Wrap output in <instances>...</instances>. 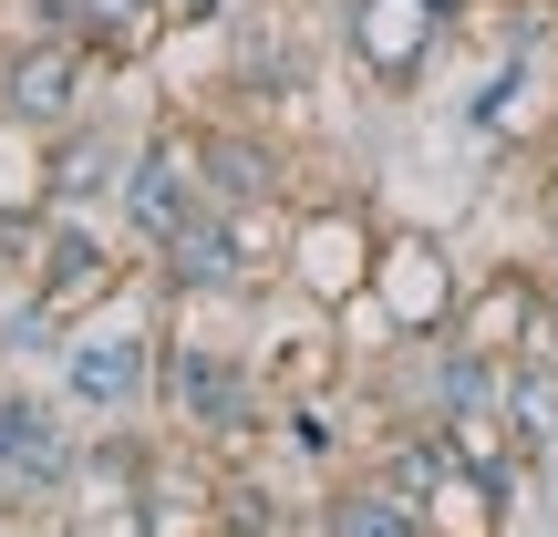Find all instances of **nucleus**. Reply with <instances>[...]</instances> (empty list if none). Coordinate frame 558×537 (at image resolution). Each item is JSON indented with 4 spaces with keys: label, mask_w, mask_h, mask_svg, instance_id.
I'll list each match as a JSON object with an SVG mask.
<instances>
[{
    "label": "nucleus",
    "mask_w": 558,
    "mask_h": 537,
    "mask_svg": "<svg viewBox=\"0 0 558 537\" xmlns=\"http://www.w3.org/2000/svg\"><path fill=\"white\" fill-rule=\"evenodd\" d=\"M156 403H166V424H177V435L239 444V435H259V414L279 403V382H259V362H248L239 341L166 331V352H156Z\"/></svg>",
    "instance_id": "obj_1"
},
{
    "label": "nucleus",
    "mask_w": 558,
    "mask_h": 537,
    "mask_svg": "<svg viewBox=\"0 0 558 537\" xmlns=\"http://www.w3.org/2000/svg\"><path fill=\"white\" fill-rule=\"evenodd\" d=\"M352 310L373 320L383 341H445V331H456V310H465V269H456V248H445L435 228H383L373 279H362Z\"/></svg>",
    "instance_id": "obj_2"
},
{
    "label": "nucleus",
    "mask_w": 558,
    "mask_h": 537,
    "mask_svg": "<svg viewBox=\"0 0 558 537\" xmlns=\"http://www.w3.org/2000/svg\"><path fill=\"white\" fill-rule=\"evenodd\" d=\"M383 228L362 218V197H290V269L279 290H300L311 310H352L362 279H373Z\"/></svg>",
    "instance_id": "obj_3"
},
{
    "label": "nucleus",
    "mask_w": 558,
    "mask_h": 537,
    "mask_svg": "<svg viewBox=\"0 0 558 537\" xmlns=\"http://www.w3.org/2000/svg\"><path fill=\"white\" fill-rule=\"evenodd\" d=\"M156 352L166 331H145V320H73V341H62V403H73L83 424H124L135 403H156Z\"/></svg>",
    "instance_id": "obj_4"
},
{
    "label": "nucleus",
    "mask_w": 558,
    "mask_h": 537,
    "mask_svg": "<svg viewBox=\"0 0 558 537\" xmlns=\"http://www.w3.org/2000/svg\"><path fill=\"white\" fill-rule=\"evenodd\" d=\"M445 11L435 0H341V62H352L373 94H424V73H435V52H445Z\"/></svg>",
    "instance_id": "obj_5"
},
{
    "label": "nucleus",
    "mask_w": 558,
    "mask_h": 537,
    "mask_svg": "<svg viewBox=\"0 0 558 537\" xmlns=\"http://www.w3.org/2000/svg\"><path fill=\"white\" fill-rule=\"evenodd\" d=\"M145 279H156V300H177V310H239V300H259L228 207H197L186 228H166V239L145 248Z\"/></svg>",
    "instance_id": "obj_6"
},
{
    "label": "nucleus",
    "mask_w": 558,
    "mask_h": 537,
    "mask_svg": "<svg viewBox=\"0 0 558 537\" xmlns=\"http://www.w3.org/2000/svg\"><path fill=\"white\" fill-rule=\"evenodd\" d=\"M21 290H41L62 320H94V300L124 290V228H104V207H52Z\"/></svg>",
    "instance_id": "obj_7"
},
{
    "label": "nucleus",
    "mask_w": 558,
    "mask_h": 537,
    "mask_svg": "<svg viewBox=\"0 0 558 537\" xmlns=\"http://www.w3.org/2000/svg\"><path fill=\"white\" fill-rule=\"evenodd\" d=\"M104 62L83 52L73 32H11L0 41V114L32 124V135H62V124L83 114V94H94Z\"/></svg>",
    "instance_id": "obj_8"
},
{
    "label": "nucleus",
    "mask_w": 558,
    "mask_h": 537,
    "mask_svg": "<svg viewBox=\"0 0 558 537\" xmlns=\"http://www.w3.org/2000/svg\"><path fill=\"white\" fill-rule=\"evenodd\" d=\"M197 207H207V176H197V145H186V124L135 135V166H124V186H114V228H124V248H156L166 228H186Z\"/></svg>",
    "instance_id": "obj_9"
},
{
    "label": "nucleus",
    "mask_w": 558,
    "mask_h": 537,
    "mask_svg": "<svg viewBox=\"0 0 558 537\" xmlns=\"http://www.w3.org/2000/svg\"><path fill=\"white\" fill-rule=\"evenodd\" d=\"M186 145H197V176H207V207H259V197H290V156H279V135L259 114H207L186 124Z\"/></svg>",
    "instance_id": "obj_10"
},
{
    "label": "nucleus",
    "mask_w": 558,
    "mask_h": 537,
    "mask_svg": "<svg viewBox=\"0 0 558 537\" xmlns=\"http://www.w3.org/2000/svg\"><path fill=\"white\" fill-rule=\"evenodd\" d=\"M73 455L83 444L62 435V414L41 393H21V382H0V497H62L73 486Z\"/></svg>",
    "instance_id": "obj_11"
},
{
    "label": "nucleus",
    "mask_w": 558,
    "mask_h": 537,
    "mask_svg": "<svg viewBox=\"0 0 558 537\" xmlns=\"http://www.w3.org/2000/svg\"><path fill=\"white\" fill-rule=\"evenodd\" d=\"M124 166H135V145L104 114H73L62 135H41V186H52V207H114Z\"/></svg>",
    "instance_id": "obj_12"
},
{
    "label": "nucleus",
    "mask_w": 558,
    "mask_h": 537,
    "mask_svg": "<svg viewBox=\"0 0 558 537\" xmlns=\"http://www.w3.org/2000/svg\"><path fill=\"white\" fill-rule=\"evenodd\" d=\"M228 94H239L248 114L300 103L311 94V41H300L290 21H239V32H228Z\"/></svg>",
    "instance_id": "obj_13"
},
{
    "label": "nucleus",
    "mask_w": 558,
    "mask_h": 537,
    "mask_svg": "<svg viewBox=\"0 0 558 537\" xmlns=\"http://www.w3.org/2000/svg\"><path fill=\"white\" fill-rule=\"evenodd\" d=\"M456 331L476 341V352H527V341L548 331V269H486V279H465V310H456Z\"/></svg>",
    "instance_id": "obj_14"
},
{
    "label": "nucleus",
    "mask_w": 558,
    "mask_h": 537,
    "mask_svg": "<svg viewBox=\"0 0 558 537\" xmlns=\"http://www.w3.org/2000/svg\"><path fill=\"white\" fill-rule=\"evenodd\" d=\"M62 32H73L104 73H145V62L166 52V32H177V11H166V0H73Z\"/></svg>",
    "instance_id": "obj_15"
},
{
    "label": "nucleus",
    "mask_w": 558,
    "mask_h": 537,
    "mask_svg": "<svg viewBox=\"0 0 558 537\" xmlns=\"http://www.w3.org/2000/svg\"><path fill=\"white\" fill-rule=\"evenodd\" d=\"M362 476H383L393 497L435 507V497H445V476H456V435H445L435 414H393V424L373 435V455H362Z\"/></svg>",
    "instance_id": "obj_16"
},
{
    "label": "nucleus",
    "mask_w": 558,
    "mask_h": 537,
    "mask_svg": "<svg viewBox=\"0 0 558 537\" xmlns=\"http://www.w3.org/2000/svg\"><path fill=\"white\" fill-rule=\"evenodd\" d=\"M311 537H435V517H424L414 497H393L383 476H362V465H352V476L311 507Z\"/></svg>",
    "instance_id": "obj_17"
},
{
    "label": "nucleus",
    "mask_w": 558,
    "mask_h": 537,
    "mask_svg": "<svg viewBox=\"0 0 558 537\" xmlns=\"http://www.w3.org/2000/svg\"><path fill=\"white\" fill-rule=\"evenodd\" d=\"M497 414L518 424V444H527V455H558V341H527V352H507Z\"/></svg>",
    "instance_id": "obj_18"
},
{
    "label": "nucleus",
    "mask_w": 558,
    "mask_h": 537,
    "mask_svg": "<svg viewBox=\"0 0 558 537\" xmlns=\"http://www.w3.org/2000/svg\"><path fill=\"white\" fill-rule=\"evenodd\" d=\"M527 103H538V52H507L497 73L476 83V103H465V124H476L486 145H507V135H527Z\"/></svg>",
    "instance_id": "obj_19"
},
{
    "label": "nucleus",
    "mask_w": 558,
    "mask_h": 537,
    "mask_svg": "<svg viewBox=\"0 0 558 537\" xmlns=\"http://www.w3.org/2000/svg\"><path fill=\"white\" fill-rule=\"evenodd\" d=\"M538 228H548V248H558V156H548V176H538Z\"/></svg>",
    "instance_id": "obj_20"
},
{
    "label": "nucleus",
    "mask_w": 558,
    "mask_h": 537,
    "mask_svg": "<svg viewBox=\"0 0 558 537\" xmlns=\"http://www.w3.org/2000/svg\"><path fill=\"white\" fill-rule=\"evenodd\" d=\"M435 11H445V32H465V21H476L486 0H435Z\"/></svg>",
    "instance_id": "obj_21"
},
{
    "label": "nucleus",
    "mask_w": 558,
    "mask_h": 537,
    "mask_svg": "<svg viewBox=\"0 0 558 537\" xmlns=\"http://www.w3.org/2000/svg\"><path fill=\"white\" fill-rule=\"evenodd\" d=\"M538 341H558V269H548V331H538Z\"/></svg>",
    "instance_id": "obj_22"
},
{
    "label": "nucleus",
    "mask_w": 558,
    "mask_h": 537,
    "mask_svg": "<svg viewBox=\"0 0 558 537\" xmlns=\"http://www.w3.org/2000/svg\"><path fill=\"white\" fill-rule=\"evenodd\" d=\"M507 11H527V0H507Z\"/></svg>",
    "instance_id": "obj_23"
}]
</instances>
